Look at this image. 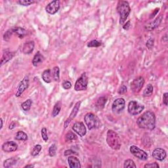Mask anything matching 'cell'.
<instances>
[{
  "label": "cell",
  "mask_w": 168,
  "mask_h": 168,
  "mask_svg": "<svg viewBox=\"0 0 168 168\" xmlns=\"http://www.w3.org/2000/svg\"><path fill=\"white\" fill-rule=\"evenodd\" d=\"M34 167V165H28V166H25V167L27 168V167Z\"/></svg>",
  "instance_id": "obj_47"
},
{
  "label": "cell",
  "mask_w": 168,
  "mask_h": 168,
  "mask_svg": "<svg viewBox=\"0 0 168 168\" xmlns=\"http://www.w3.org/2000/svg\"><path fill=\"white\" fill-rule=\"evenodd\" d=\"M106 102H107V98L105 97H101L98 98V100L96 102V107L98 110H101V109L104 108L106 105Z\"/></svg>",
  "instance_id": "obj_24"
},
{
  "label": "cell",
  "mask_w": 168,
  "mask_h": 168,
  "mask_svg": "<svg viewBox=\"0 0 168 168\" xmlns=\"http://www.w3.org/2000/svg\"><path fill=\"white\" fill-rule=\"evenodd\" d=\"M13 33L11 30V29H9L7 32H5V33L4 35V39L5 41H9V39L11 38V36L13 35Z\"/></svg>",
  "instance_id": "obj_37"
},
{
  "label": "cell",
  "mask_w": 168,
  "mask_h": 168,
  "mask_svg": "<svg viewBox=\"0 0 168 168\" xmlns=\"http://www.w3.org/2000/svg\"><path fill=\"white\" fill-rule=\"evenodd\" d=\"M101 45H102V43H101V41H98L97 40H96V39H94V40H91L88 43L87 47H96L97 48V47H100Z\"/></svg>",
  "instance_id": "obj_34"
},
{
  "label": "cell",
  "mask_w": 168,
  "mask_h": 168,
  "mask_svg": "<svg viewBox=\"0 0 168 168\" xmlns=\"http://www.w3.org/2000/svg\"><path fill=\"white\" fill-rule=\"evenodd\" d=\"M41 137L43 140L44 141V142H47L48 139H49V138H48V135H47V129L45 127H43L41 129Z\"/></svg>",
  "instance_id": "obj_36"
},
{
  "label": "cell",
  "mask_w": 168,
  "mask_h": 168,
  "mask_svg": "<svg viewBox=\"0 0 168 168\" xmlns=\"http://www.w3.org/2000/svg\"><path fill=\"white\" fill-rule=\"evenodd\" d=\"M162 19H163V16L162 15H160L158 17H157L156 19H154L152 22H150L147 24V25H146L145 29L146 30L150 32L152 30H154V29L156 28L157 27H158L159 25H160Z\"/></svg>",
  "instance_id": "obj_16"
},
{
  "label": "cell",
  "mask_w": 168,
  "mask_h": 168,
  "mask_svg": "<svg viewBox=\"0 0 168 168\" xmlns=\"http://www.w3.org/2000/svg\"><path fill=\"white\" fill-rule=\"evenodd\" d=\"M29 87V78L28 76H25L22 79V80L20 82L17 87V90L16 92L15 96L17 97H19L22 93L27 89Z\"/></svg>",
  "instance_id": "obj_10"
},
{
  "label": "cell",
  "mask_w": 168,
  "mask_h": 168,
  "mask_svg": "<svg viewBox=\"0 0 168 168\" xmlns=\"http://www.w3.org/2000/svg\"><path fill=\"white\" fill-rule=\"evenodd\" d=\"M153 90H154V87L153 86V85L149 84L145 88V89L144 90V91L143 93V97H150L153 93Z\"/></svg>",
  "instance_id": "obj_25"
},
{
  "label": "cell",
  "mask_w": 168,
  "mask_h": 168,
  "mask_svg": "<svg viewBox=\"0 0 168 168\" xmlns=\"http://www.w3.org/2000/svg\"><path fill=\"white\" fill-rule=\"evenodd\" d=\"M28 135L25 132L22 131H18L16 134L15 138L17 141H27L28 140Z\"/></svg>",
  "instance_id": "obj_26"
},
{
  "label": "cell",
  "mask_w": 168,
  "mask_h": 168,
  "mask_svg": "<svg viewBox=\"0 0 168 168\" xmlns=\"http://www.w3.org/2000/svg\"><path fill=\"white\" fill-rule=\"evenodd\" d=\"M60 9V1L58 0L50 2L46 7L45 11L50 15H55Z\"/></svg>",
  "instance_id": "obj_13"
},
{
  "label": "cell",
  "mask_w": 168,
  "mask_h": 168,
  "mask_svg": "<svg viewBox=\"0 0 168 168\" xmlns=\"http://www.w3.org/2000/svg\"><path fill=\"white\" fill-rule=\"evenodd\" d=\"M65 138L66 141H72L76 140L78 137L75 133H73L72 131H69L65 135Z\"/></svg>",
  "instance_id": "obj_30"
},
{
  "label": "cell",
  "mask_w": 168,
  "mask_h": 168,
  "mask_svg": "<svg viewBox=\"0 0 168 168\" xmlns=\"http://www.w3.org/2000/svg\"><path fill=\"white\" fill-rule=\"evenodd\" d=\"M137 126L141 129L153 130L156 126V116L151 111H146L137 120Z\"/></svg>",
  "instance_id": "obj_1"
},
{
  "label": "cell",
  "mask_w": 168,
  "mask_h": 168,
  "mask_svg": "<svg viewBox=\"0 0 168 168\" xmlns=\"http://www.w3.org/2000/svg\"><path fill=\"white\" fill-rule=\"evenodd\" d=\"M131 21L128 20L127 22L123 26V28L124 29V30H128L131 28Z\"/></svg>",
  "instance_id": "obj_43"
},
{
  "label": "cell",
  "mask_w": 168,
  "mask_h": 168,
  "mask_svg": "<svg viewBox=\"0 0 168 168\" xmlns=\"http://www.w3.org/2000/svg\"><path fill=\"white\" fill-rule=\"evenodd\" d=\"M68 163L70 168H80V161L75 156H70L68 158Z\"/></svg>",
  "instance_id": "obj_18"
},
{
  "label": "cell",
  "mask_w": 168,
  "mask_h": 168,
  "mask_svg": "<svg viewBox=\"0 0 168 168\" xmlns=\"http://www.w3.org/2000/svg\"><path fill=\"white\" fill-rule=\"evenodd\" d=\"M81 103H82V101H78V102H77L76 103L75 106H74L71 112L70 116H69L67 119H66L65 122V124H64V127H65V128L67 127L68 126V125L70 124V122L72 121L74 118H75L76 116L77 115V114H78V111L79 110V108H80Z\"/></svg>",
  "instance_id": "obj_11"
},
{
  "label": "cell",
  "mask_w": 168,
  "mask_h": 168,
  "mask_svg": "<svg viewBox=\"0 0 168 168\" xmlns=\"http://www.w3.org/2000/svg\"><path fill=\"white\" fill-rule=\"evenodd\" d=\"M127 87L126 85H122V86L119 87V89H118V93L120 95H124L125 93H127Z\"/></svg>",
  "instance_id": "obj_40"
},
{
  "label": "cell",
  "mask_w": 168,
  "mask_h": 168,
  "mask_svg": "<svg viewBox=\"0 0 168 168\" xmlns=\"http://www.w3.org/2000/svg\"><path fill=\"white\" fill-rule=\"evenodd\" d=\"M18 145L14 141H7L2 145V150L5 153H12L17 150Z\"/></svg>",
  "instance_id": "obj_15"
},
{
  "label": "cell",
  "mask_w": 168,
  "mask_h": 168,
  "mask_svg": "<svg viewBox=\"0 0 168 168\" xmlns=\"http://www.w3.org/2000/svg\"><path fill=\"white\" fill-rule=\"evenodd\" d=\"M44 60V57L41 54L40 52L38 51L35 55H34L32 63L34 66H36H36H38L39 65V64L43 63V61Z\"/></svg>",
  "instance_id": "obj_22"
},
{
  "label": "cell",
  "mask_w": 168,
  "mask_h": 168,
  "mask_svg": "<svg viewBox=\"0 0 168 168\" xmlns=\"http://www.w3.org/2000/svg\"><path fill=\"white\" fill-rule=\"evenodd\" d=\"M145 109V106L135 101H131L129 103L127 110L131 115L136 116L141 114Z\"/></svg>",
  "instance_id": "obj_5"
},
{
  "label": "cell",
  "mask_w": 168,
  "mask_h": 168,
  "mask_svg": "<svg viewBox=\"0 0 168 168\" xmlns=\"http://www.w3.org/2000/svg\"><path fill=\"white\" fill-rule=\"evenodd\" d=\"M124 168H131V167H137V166L135 164V162L132 160H126V161L124 162Z\"/></svg>",
  "instance_id": "obj_32"
},
{
  "label": "cell",
  "mask_w": 168,
  "mask_h": 168,
  "mask_svg": "<svg viewBox=\"0 0 168 168\" xmlns=\"http://www.w3.org/2000/svg\"><path fill=\"white\" fill-rule=\"evenodd\" d=\"M42 79L45 83L50 84L52 82L53 76H52V72L50 69H47L44 71V72L42 73Z\"/></svg>",
  "instance_id": "obj_21"
},
{
  "label": "cell",
  "mask_w": 168,
  "mask_h": 168,
  "mask_svg": "<svg viewBox=\"0 0 168 168\" xmlns=\"http://www.w3.org/2000/svg\"><path fill=\"white\" fill-rule=\"evenodd\" d=\"M57 145L55 144H53L50 146V147L49 148V155L51 157H53L56 155V153H57Z\"/></svg>",
  "instance_id": "obj_33"
},
{
  "label": "cell",
  "mask_w": 168,
  "mask_h": 168,
  "mask_svg": "<svg viewBox=\"0 0 168 168\" xmlns=\"http://www.w3.org/2000/svg\"><path fill=\"white\" fill-rule=\"evenodd\" d=\"M154 39H153V38L148 39V41H146V47H147L148 49H152L154 47Z\"/></svg>",
  "instance_id": "obj_38"
},
{
  "label": "cell",
  "mask_w": 168,
  "mask_h": 168,
  "mask_svg": "<svg viewBox=\"0 0 168 168\" xmlns=\"http://www.w3.org/2000/svg\"><path fill=\"white\" fill-rule=\"evenodd\" d=\"M145 79L143 77L139 76L135 78L131 84V89L135 93H139L145 84Z\"/></svg>",
  "instance_id": "obj_8"
},
{
  "label": "cell",
  "mask_w": 168,
  "mask_h": 168,
  "mask_svg": "<svg viewBox=\"0 0 168 168\" xmlns=\"http://www.w3.org/2000/svg\"><path fill=\"white\" fill-rule=\"evenodd\" d=\"M145 167H148V168H152V167H153V168H159L160 167V166L159 165L156 163V162H154V163H150V164H146L145 165V166H144Z\"/></svg>",
  "instance_id": "obj_41"
},
{
  "label": "cell",
  "mask_w": 168,
  "mask_h": 168,
  "mask_svg": "<svg viewBox=\"0 0 168 168\" xmlns=\"http://www.w3.org/2000/svg\"><path fill=\"white\" fill-rule=\"evenodd\" d=\"M85 123L89 130L97 129L101 126V121L98 117L93 113H87L84 117Z\"/></svg>",
  "instance_id": "obj_4"
},
{
  "label": "cell",
  "mask_w": 168,
  "mask_h": 168,
  "mask_svg": "<svg viewBox=\"0 0 168 168\" xmlns=\"http://www.w3.org/2000/svg\"><path fill=\"white\" fill-rule=\"evenodd\" d=\"M166 151L162 148H156L153 152V158L158 161L162 162L166 158Z\"/></svg>",
  "instance_id": "obj_14"
},
{
  "label": "cell",
  "mask_w": 168,
  "mask_h": 168,
  "mask_svg": "<svg viewBox=\"0 0 168 168\" xmlns=\"http://www.w3.org/2000/svg\"><path fill=\"white\" fill-rule=\"evenodd\" d=\"M35 2L36 1H34V0H19L17 3L19 5H22V6H29V5L34 4Z\"/></svg>",
  "instance_id": "obj_35"
},
{
  "label": "cell",
  "mask_w": 168,
  "mask_h": 168,
  "mask_svg": "<svg viewBox=\"0 0 168 168\" xmlns=\"http://www.w3.org/2000/svg\"><path fill=\"white\" fill-rule=\"evenodd\" d=\"M63 87L66 90L70 89L72 87V84L69 81H65L63 83Z\"/></svg>",
  "instance_id": "obj_39"
},
{
  "label": "cell",
  "mask_w": 168,
  "mask_h": 168,
  "mask_svg": "<svg viewBox=\"0 0 168 168\" xmlns=\"http://www.w3.org/2000/svg\"><path fill=\"white\" fill-rule=\"evenodd\" d=\"M15 127H16V122H13L12 123L10 124L9 129H14Z\"/></svg>",
  "instance_id": "obj_46"
},
{
  "label": "cell",
  "mask_w": 168,
  "mask_h": 168,
  "mask_svg": "<svg viewBox=\"0 0 168 168\" xmlns=\"http://www.w3.org/2000/svg\"><path fill=\"white\" fill-rule=\"evenodd\" d=\"M41 148H42V146L40 145H36V146H34L32 150L31 151V155L32 156H38L39 154V153L41 152Z\"/></svg>",
  "instance_id": "obj_31"
},
{
  "label": "cell",
  "mask_w": 168,
  "mask_h": 168,
  "mask_svg": "<svg viewBox=\"0 0 168 168\" xmlns=\"http://www.w3.org/2000/svg\"><path fill=\"white\" fill-rule=\"evenodd\" d=\"M0 121H1V127H0V129H1L3 127V119L2 118L0 119Z\"/></svg>",
  "instance_id": "obj_48"
},
{
  "label": "cell",
  "mask_w": 168,
  "mask_h": 168,
  "mask_svg": "<svg viewBox=\"0 0 168 168\" xmlns=\"http://www.w3.org/2000/svg\"><path fill=\"white\" fill-rule=\"evenodd\" d=\"M129 151L133 155H134L137 158L141 160H146L148 159V154L145 151L143 150L137 146L132 145L130 146Z\"/></svg>",
  "instance_id": "obj_7"
},
{
  "label": "cell",
  "mask_w": 168,
  "mask_h": 168,
  "mask_svg": "<svg viewBox=\"0 0 168 168\" xmlns=\"http://www.w3.org/2000/svg\"><path fill=\"white\" fill-rule=\"evenodd\" d=\"M106 143L113 150H119L121 147V140L118 133L112 129H109L106 135Z\"/></svg>",
  "instance_id": "obj_3"
},
{
  "label": "cell",
  "mask_w": 168,
  "mask_h": 168,
  "mask_svg": "<svg viewBox=\"0 0 168 168\" xmlns=\"http://www.w3.org/2000/svg\"><path fill=\"white\" fill-rule=\"evenodd\" d=\"M88 78L85 72L83 73L81 76L77 79L75 85H74V89L76 91H84L87 89L88 85Z\"/></svg>",
  "instance_id": "obj_6"
},
{
  "label": "cell",
  "mask_w": 168,
  "mask_h": 168,
  "mask_svg": "<svg viewBox=\"0 0 168 168\" xmlns=\"http://www.w3.org/2000/svg\"><path fill=\"white\" fill-rule=\"evenodd\" d=\"M160 11V9L159 8H156V9L154 10V11L153 12V13H152V14L150 15V18L151 19V18H154V17H155V16L157 15V13H158V11Z\"/></svg>",
  "instance_id": "obj_45"
},
{
  "label": "cell",
  "mask_w": 168,
  "mask_h": 168,
  "mask_svg": "<svg viewBox=\"0 0 168 168\" xmlns=\"http://www.w3.org/2000/svg\"><path fill=\"white\" fill-rule=\"evenodd\" d=\"M34 45H34V42L32 41L25 43L23 45L22 52L26 55L30 54V53L33 52L34 49Z\"/></svg>",
  "instance_id": "obj_19"
},
{
  "label": "cell",
  "mask_w": 168,
  "mask_h": 168,
  "mask_svg": "<svg viewBox=\"0 0 168 168\" xmlns=\"http://www.w3.org/2000/svg\"><path fill=\"white\" fill-rule=\"evenodd\" d=\"M61 106H62V104H61L60 101H58V102L55 104L54 107L53 109L52 112V116L53 117H56L58 116V114L60 113V110H61Z\"/></svg>",
  "instance_id": "obj_27"
},
{
  "label": "cell",
  "mask_w": 168,
  "mask_h": 168,
  "mask_svg": "<svg viewBox=\"0 0 168 168\" xmlns=\"http://www.w3.org/2000/svg\"><path fill=\"white\" fill-rule=\"evenodd\" d=\"M13 34L17 35L18 38L22 39L27 34V31L25 28L21 27H13L11 28Z\"/></svg>",
  "instance_id": "obj_20"
},
{
  "label": "cell",
  "mask_w": 168,
  "mask_h": 168,
  "mask_svg": "<svg viewBox=\"0 0 168 168\" xmlns=\"http://www.w3.org/2000/svg\"><path fill=\"white\" fill-rule=\"evenodd\" d=\"M117 11L119 15V24L123 25L131 13L129 3L126 1H119L117 5Z\"/></svg>",
  "instance_id": "obj_2"
},
{
  "label": "cell",
  "mask_w": 168,
  "mask_h": 168,
  "mask_svg": "<svg viewBox=\"0 0 168 168\" xmlns=\"http://www.w3.org/2000/svg\"><path fill=\"white\" fill-rule=\"evenodd\" d=\"M125 106H126V101L123 98H119L113 102L112 110L114 113H119L124 110Z\"/></svg>",
  "instance_id": "obj_9"
},
{
  "label": "cell",
  "mask_w": 168,
  "mask_h": 168,
  "mask_svg": "<svg viewBox=\"0 0 168 168\" xmlns=\"http://www.w3.org/2000/svg\"><path fill=\"white\" fill-rule=\"evenodd\" d=\"M76 154V153H75V152H74L73 150H66L65 152V153H64V154H65V156H67L70 155V154Z\"/></svg>",
  "instance_id": "obj_44"
},
{
  "label": "cell",
  "mask_w": 168,
  "mask_h": 168,
  "mask_svg": "<svg viewBox=\"0 0 168 168\" xmlns=\"http://www.w3.org/2000/svg\"><path fill=\"white\" fill-rule=\"evenodd\" d=\"M72 129L74 132H76L79 137H84L86 135L87 129L83 122H76L73 125Z\"/></svg>",
  "instance_id": "obj_12"
},
{
  "label": "cell",
  "mask_w": 168,
  "mask_h": 168,
  "mask_svg": "<svg viewBox=\"0 0 168 168\" xmlns=\"http://www.w3.org/2000/svg\"><path fill=\"white\" fill-rule=\"evenodd\" d=\"M53 79L55 82H59L60 80V69L58 66H55L52 70Z\"/></svg>",
  "instance_id": "obj_28"
},
{
  "label": "cell",
  "mask_w": 168,
  "mask_h": 168,
  "mask_svg": "<svg viewBox=\"0 0 168 168\" xmlns=\"http://www.w3.org/2000/svg\"><path fill=\"white\" fill-rule=\"evenodd\" d=\"M32 105V101L31 99H28L25 101V102L21 105V107H22L24 111L27 112L30 110Z\"/></svg>",
  "instance_id": "obj_29"
},
{
  "label": "cell",
  "mask_w": 168,
  "mask_h": 168,
  "mask_svg": "<svg viewBox=\"0 0 168 168\" xmlns=\"http://www.w3.org/2000/svg\"><path fill=\"white\" fill-rule=\"evenodd\" d=\"M168 93H165L163 95V103L166 106H167V101H168Z\"/></svg>",
  "instance_id": "obj_42"
},
{
  "label": "cell",
  "mask_w": 168,
  "mask_h": 168,
  "mask_svg": "<svg viewBox=\"0 0 168 168\" xmlns=\"http://www.w3.org/2000/svg\"><path fill=\"white\" fill-rule=\"evenodd\" d=\"M18 160H19V158L18 157H12V158L7 159L4 162V167L5 168L13 167L17 163Z\"/></svg>",
  "instance_id": "obj_23"
},
{
  "label": "cell",
  "mask_w": 168,
  "mask_h": 168,
  "mask_svg": "<svg viewBox=\"0 0 168 168\" xmlns=\"http://www.w3.org/2000/svg\"><path fill=\"white\" fill-rule=\"evenodd\" d=\"M15 53L10 51H5L3 53L1 60V64H0V66H2L4 64L7 63V62H9V60H11L12 58L15 57Z\"/></svg>",
  "instance_id": "obj_17"
}]
</instances>
